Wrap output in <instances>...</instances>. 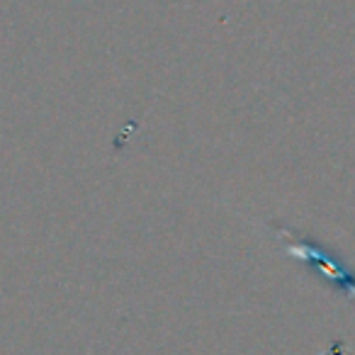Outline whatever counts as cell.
<instances>
[{"instance_id": "6da1fadb", "label": "cell", "mask_w": 355, "mask_h": 355, "mask_svg": "<svg viewBox=\"0 0 355 355\" xmlns=\"http://www.w3.org/2000/svg\"><path fill=\"white\" fill-rule=\"evenodd\" d=\"M280 236L285 239L282 246H285L287 256L311 263L319 275H324L326 280L334 282L340 292H345L350 300H355V272L350 270L331 248H326L324 243L314 241V239L295 236V232H290V229H280Z\"/></svg>"}]
</instances>
